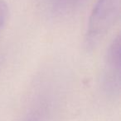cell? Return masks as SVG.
Wrapping results in <instances>:
<instances>
[{"label":"cell","instance_id":"cell-1","mask_svg":"<svg viewBox=\"0 0 121 121\" xmlns=\"http://www.w3.org/2000/svg\"><path fill=\"white\" fill-rule=\"evenodd\" d=\"M120 15V0H98L89 19L86 42L93 48L112 28Z\"/></svg>","mask_w":121,"mask_h":121},{"label":"cell","instance_id":"cell-2","mask_svg":"<svg viewBox=\"0 0 121 121\" xmlns=\"http://www.w3.org/2000/svg\"><path fill=\"white\" fill-rule=\"evenodd\" d=\"M8 16V6L4 0H0V30L3 26Z\"/></svg>","mask_w":121,"mask_h":121}]
</instances>
